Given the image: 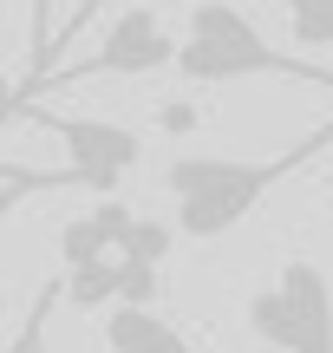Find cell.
Returning a JSON list of instances; mask_svg holds the SVG:
<instances>
[{
    "mask_svg": "<svg viewBox=\"0 0 333 353\" xmlns=\"http://www.w3.org/2000/svg\"><path fill=\"white\" fill-rule=\"evenodd\" d=\"M327 144H333V118H327V125H314L301 144L275 151V157H209V151L170 157V164H164V190H170V203H177V229L190 242L229 236V229L242 223V216L255 210L281 176H294L301 164H314Z\"/></svg>",
    "mask_w": 333,
    "mask_h": 353,
    "instance_id": "1",
    "label": "cell"
},
{
    "mask_svg": "<svg viewBox=\"0 0 333 353\" xmlns=\"http://www.w3.org/2000/svg\"><path fill=\"white\" fill-rule=\"evenodd\" d=\"M170 65L183 72V85L294 79V85H321V92H333V65H314L308 52H294V46H275V39L261 33L242 7H229V0H196Z\"/></svg>",
    "mask_w": 333,
    "mask_h": 353,
    "instance_id": "2",
    "label": "cell"
},
{
    "mask_svg": "<svg viewBox=\"0 0 333 353\" xmlns=\"http://www.w3.org/2000/svg\"><path fill=\"white\" fill-rule=\"evenodd\" d=\"M248 327L281 353H333V275L308 255L281 262V275L248 301Z\"/></svg>",
    "mask_w": 333,
    "mask_h": 353,
    "instance_id": "3",
    "label": "cell"
},
{
    "mask_svg": "<svg viewBox=\"0 0 333 353\" xmlns=\"http://www.w3.org/2000/svg\"><path fill=\"white\" fill-rule=\"evenodd\" d=\"M170 59H177V33H170L151 7H125L111 20V33L98 39V52H85L78 65H52L33 92H46V85H85V79H151V72H164ZM33 92H26V99H33ZM26 99H13V105H26Z\"/></svg>",
    "mask_w": 333,
    "mask_h": 353,
    "instance_id": "4",
    "label": "cell"
},
{
    "mask_svg": "<svg viewBox=\"0 0 333 353\" xmlns=\"http://www.w3.org/2000/svg\"><path fill=\"white\" fill-rule=\"evenodd\" d=\"M46 131L72 151V183L98 190V196H118L125 176L144 164V138L131 125H111V118H46Z\"/></svg>",
    "mask_w": 333,
    "mask_h": 353,
    "instance_id": "5",
    "label": "cell"
},
{
    "mask_svg": "<svg viewBox=\"0 0 333 353\" xmlns=\"http://www.w3.org/2000/svg\"><path fill=\"white\" fill-rule=\"evenodd\" d=\"M105 347L111 353H203L190 334H177L157 307H111L105 314Z\"/></svg>",
    "mask_w": 333,
    "mask_h": 353,
    "instance_id": "6",
    "label": "cell"
},
{
    "mask_svg": "<svg viewBox=\"0 0 333 353\" xmlns=\"http://www.w3.org/2000/svg\"><path fill=\"white\" fill-rule=\"evenodd\" d=\"M294 52H327L333 46V0H281Z\"/></svg>",
    "mask_w": 333,
    "mask_h": 353,
    "instance_id": "7",
    "label": "cell"
},
{
    "mask_svg": "<svg viewBox=\"0 0 333 353\" xmlns=\"http://www.w3.org/2000/svg\"><path fill=\"white\" fill-rule=\"evenodd\" d=\"M118 255H125V262H151V268H164V255H170V229L157 223V216H131L125 236H118Z\"/></svg>",
    "mask_w": 333,
    "mask_h": 353,
    "instance_id": "8",
    "label": "cell"
},
{
    "mask_svg": "<svg viewBox=\"0 0 333 353\" xmlns=\"http://www.w3.org/2000/svg\"><path fill=\"white\" fill-rule=\"evenodd\" d=\"M118 307H151L157 301V268L151 262H125L118 255V294H111Z\"/></svg>",
    "mask_w": 333,
    "mask_h": 353,
    "instance_id": "9",
    "label": "cell"
},
{
    "mask_svg": "<svg viewBox=\"0 0 333 353\" xmlns=\"http://www.w3.org/2000/svg\"><path fill=\"white\" fill-rule=\"evenodd\" d=\"M98 7H105V0H78V7H72V20H65V33L52 39V59H46V72L59 65V46H65V39H72V33H85V26H92V13H98ZM46 72H39V79H46ZM39 79H33V85H39ZM33 85H26V92H33ZM26 92H13V99H26ZM13 99H7V105H13Z\"/></svg>",
    "mask_w": 333,
    "mask_h": 353,
    "instance_id": "10",
    "label": "cell"
},
{
    "mask_svg": "<svg viewBox=\"0 0 333 353\" xmlns=\"http://www.w3.org/2000/svg\"><path fill=\"white\" fill-rule=\"evenodd\" d=\"M26 26H33L26 39H33V72H39V65H46V46H52V0H33V7H26Z\"/></svg>",
    "mask_w": 333,
    "mask_h": 353,
    "instance_id": "11",
    "label": "cell"
},
{
    "mask_svg": "<svg viewBox=\"0 0 333 353\" xmlns=\"http://www.w3.org/2000/svg\"><path fill=\"white\" fill-rule=\"evenodd\" d=\"M157 125H164L170 138H190V131L203 125V112H196L190 99H177V105H164V112H157Z\"/></svg>",
    "mask_w": 333,
    "mask_h": 353,
    "instance_id": "12",
    "label": "cell"
},
{
    "mask_svg": "<svg viewBox=\"0 0 333 353\" xmlns=\"http://www.w3.org/2000/svg\"><path fill=\"white\" fill-rule=\"evenodd\" d=\"M46 314H52V288L33 301V321H26V334H20V353H46V347H39V334H46Z\"/></svg>",
    "mask_w": 333,
    "mask_h": 353,
    "instance_id": "13",
    "label": "cell"
},
{
    "mask_svg": "<svg viewBox=\"0 0 333 353\" xmlns=\"http://www.w3.org/2000/svg\"><path fill=\"white\" fill-rule=\"evenodd\" d=\"M20 196H26V190H0V216H7V210H13Z\"/></svg>",
    "mask_w": 333,
    "mask_h": 353,
    "instance_id": "14",
    "label": "cell"
},
{
    "mask_svg": "<svg viewBox=\"0 0 333 353\" xmlns=\"http://www.w3.org/2000/svg\"><path fill=\"white\" fill-rule=\"evenodd\" d=\"M7 99H13V85H7V72H0V118H7Z\"/></svg>",
    "mask_w": 333,
    "mask_h": 353,
    "instance_id": "15",
    "label": "cell"
}]
</instances>
